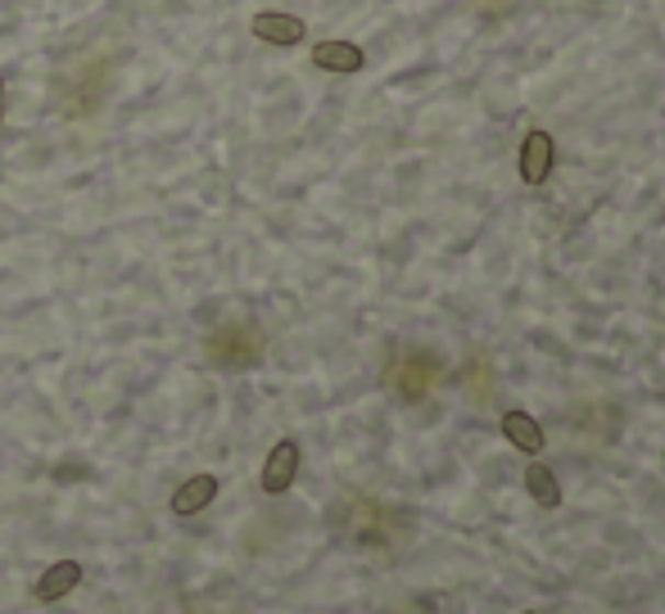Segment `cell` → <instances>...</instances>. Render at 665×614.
<instances>
[{"instance_id":"6da1fadb","label":"cell","mask_w":665,"mask_h":614,"mask_svg":"<svg viewBox=\"0 0 665 614\" xmlns=\"http://www.w3.org/2000/svg\"><path fill=\"white\" fill-rule=\"evenodd\" d=\"M208 357L222 371H249L263 357V334H258V326H227L208 339Z\"/></svg>"},{"instance_id":"7a4b0ae2","label":"cell","mask_w":665,"mask_h":614,"mask_svg":"<svg viewBox=\"0 0 665 614\" xmlns=\"http://www.w3.org/2000/svg\"><path fill=\"white\" fill-rule=\"evenodd\" d=\"M294 475H300V443L281 439V443L268 452V461H263V492H268V497L290 492V488H294Z\"/></svg>"},{"instance_id":"3957f363","label":"cell","mask_w":665,"mask_h":614,"mask_svg":"<svg viewBox=\"0 0 665 614\" xmlns=\"http://www.w3.org/2000/svg\"><path fill=\"white\" fill-rule=\"evenodd\" d=\"M435 379H439V362L430 353H408V357H403V366H398V375H394L398 394L413 398V402L435 389Z\"/></svg>"},{"instance_id":"277c9868","label":"cell","mask_w":665,"mask_h":614,"mask_svg":"<svg viewBox=\"0 0 665 614\" xmlns=\"http://www.w3.org/2000/svg\"><path fill=\"white\" fill-rule=\"evenodd\" d=\"M552 163H557V145H552V136L548 132H530L521 140V181L526 185H543Z\"/></svg>"},{"instance_id":"5b68a950","label":"cell","mask_w":665,"mask_h":614,"mask_svg":"<svg viewBox=\"0 0 665 614\" xmlns=\"http://www.w3.org/2000/svg\"><path fill=\"white\" fill-rule=\"evenodd\" d=\"M249 32L258 36V42H268V46H300L304 36H308L304 19H294V14H277V10L258 14V19L249 23Z\"/></svg>"},{"instance_id":"8992f818","label":"cell","mask_w":665,"mask_h":614,"mask_svg":"<svg viewBox=\"0 0 665 614\" xmlns=\"http://www.w3.org/2000/svg\"><path fill=\"white\" fill-rule=\"evenodd\" d=\"M82 583V565L78 560H55L42 579H36V588H32V596L42 601V605H55V601H64L72 588Z\"/></svg>"},{"instance_id":"52a82bcc","label":"cell","mask_w":665,"mask_h":614,"mask_svg":"<svg viewBox=\"0 0 665 614\" xmlns=\"http://www.w3.org/2000/svg\"><path fill=\"white\" fill-rule=\"evenodd\" d=\"M313 64H317L322 72H340V77H349V72H362L367 55H362L353 42H317V46H313Z\"/></svg>"},{"instance_id":"ba28073f","label":"cell","mask_w":665,"mask_h":614,"mask_svg":"<svg viewBox=\"0 0 665 614\" xmlns=\"http://www.w3.org/2000/svg\"><path fill=\"white\" fill-rule=\"evenodd\" d=\"M503 434H507L511 447H521L526 456H539L543 443H548V439H543V425H539L530 411H507V416H503Z\"/></svg>"},{"instance_id":"9c48e42d","label":"cell","mask_w":665,"mask_h":614,"mask_svg":"<svg viewBox=\"0 0 665 614\" xmlns=\"http://www.w3.org/2000/svg\"><path fill=\"white\" fill-rule=\"evenodd\" d=\"M213 497H217V475H191L172 492V511L177 515H195V511H204L213 502Z\"/></svg>"},{"instance_id":"30bf717a","label":"cell","mask_w":665,"mask_h":614,"mask_svg":"<svg viewBox=\"0 0 665 614\" xmlns=\"http://www.w3.org/2000/svg\"><path fill=\"white\" fill-rule=\"evenodd\" d=\"M526 492L534 497L539 507H548V511L562 502V484H557V475H552L548 466H539V461H534V466L526 470Z\"/></svg>"},{"instance_id":"8fae6325","label":"cell","mask_w":665,"mask_h":614,"mask_svg":"<svg viewBox=\"0 0 665 614\" xmlns=\"http://www.w3.org/2000/svg\"><path fill=\"white\" fill-rule=\"evenodd\" d=\"M5 104H10V91H5V77H0V123H5Z\"/></svg>"},{"instance_id":"7c38bea8","label":"cell","mask_w":665,"mask_h":614,"mask_svg":"<svg viewBox=\"0 0 665 614\" xmlns=\"http://www.w3.org/2000/svg\"><path fill=\"white\" fill-rule=\"evenodd\" d=\"M521 614H534V610H521Z\"/></svg>"}]
</instances>
